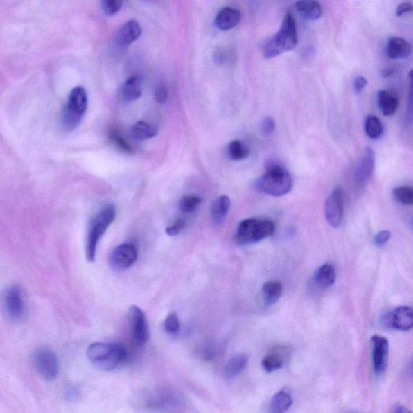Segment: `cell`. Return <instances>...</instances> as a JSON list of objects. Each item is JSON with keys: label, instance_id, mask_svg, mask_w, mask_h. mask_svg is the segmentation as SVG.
I'll list each match as a JSON object with an SVG mask.
<instances>
[{"label": "cell", "instance_id": "obj_1", "mask_svg": "<svg viewBox=\"0 0 413 413\" xmlns=\"http://www.w3.org/2000/svg\"><path fill=\"white\" fill-rule=\"evenodd\" d=\"M298 44L296 19L292 12H287L283 17L279 31L265 43L263 56L270 59L293 50Z\"/></svg>", "mask_w": 413, "mask_h": 413}, {"label": "cell", "instance_id": "obj_2", "mask_svg": "<svg viewBox=\"0 0 413 413\" xmlns=\"http://www.w3.org/2000/svg\"><path fill=\"white\" fill-rule=\"evenodd\" d=\"M88 360L95 367L105 371L115 370L125 362L128 352L120 344H92L87 350Z\"/></svg>", "mask_w": 413, "mask_h": 413}, {"label": "cell", "instance_id": "obj_3", "mask_svg": "<svg viewBox=\"0 0 413 413\" xmlns=\"http://www.w3.org/2000/svg\"><path fill=\"white\" fill-rule=\"evenodd\" d=\"M261 193L274 197H280L291 191L293 179L289 172L281 165L272 164L255 184Z\"/></svg>", "mask_w": 413, "mask_h": 413}, {"label": "cell", "instance_id": "obj_4", "mask_svg": "<svg viewBox=\"0 0 413 413\" xmlns=\"http://www.w3.org/2000/svg\"><path fill=\"white\" fill-rule=\"evenodd\" d=\"M116 216V206L111 204L103 208L91 221L86 240V257L88 262H94L98 244L102 236L114 221Z\"/></svg>", "mask_w": 413, "mask_h": 413}, {"label": "cell", "instance_id": "obj_5", "mask_svg": "<svg viewBox=\"0 0 413 413\" xmlns=\"http://www.w3.org/2000/svg\"><path fill=\"white\" fill-rule=\"evenodd\" d=\"M87 95L85 88H73L62 111V123L65 130L73 131L80 125L87 112Z\"/></svg>", "mask_w": 413, "mask_h": 413}, {"label": "cell", "instance_id": "obj_6", "mask_svg": "<svg viewBox=\"0 0 413 413\" xmlns=\"http://www.w3.org/2000/svg\"><path fill=\"white\" fill-rule=\"evenodd\" d=\"M272 221L250 218L240 222L236 232V239L239 243L252 244L270 238L274 233Z\"/></svg>", "mask_w": 413, "mask_h": 413}, {"label": "cell", "instance_id": "obj_7", "mask_svg": "<svg viewBox=\"0 0 413 413\" xmlns=\"http://www.w3.org/2000/svg\"><path fill=\"white\" fill-rule=\"evenodd\" d=\"M1 307L9 319L13 322L21 321L26 316V304L21 288L12 285L5 289L1 295Z\"/></svg>", "mask_w": 413, "mask_h": 413}, {"label": "cell", "instance_id": "obj_8", "mask_svg": "<svg viewBox=\"0 0 413 413\" xmlns=\"http://www.w3.org/2000/svg\"><path fill=\"white\" fill-rule=\"evenodd\" d=\"M33 361L36 370L45 380H55L58 374V361L56 353L51 349L38 348L33 353Z\"/></svg>", "mask_w": 413, "mask_h": 413}, {"label": "cell", "instance_id": "obj_9", "mask_svg": "<svg viewBox=\"0 0 413 413\" xmlns=\"http://www.w3.org/2000/svg\"><path fill=\"white\" fill-rule=\"evenodd\" d=\"M128 321L132 337L137 345L144 346L150 338L149 326L145 313L139 307L132 306L128 312Z\"/></svg>", "mask_w": 413, "mask_h": 413}, {"label": "cell", "instance_id": "obj_10", "mask_svg": "<svg viewBox=\"0 0 413 413\" xmlns=\"http://www.w3.org/2000/svg\"><path fill=\"white\" fill-rule=\"evenodd\" d=\"M371 346L373 370L377 376H380L387 367L389 342L385 337L375 335L371 337Z\"/></svg>", "mask_w": 413, "mask_h": 413}, {"label": "cell", "instance_id": "obj_11", "mask_svg": "<svg viewBox=\"0 0 413 413\" xmlns=\"http://www.w3.org/2000/svg\"><path fill=\"white\" fill-rule=\"evenodd\" d=\"M344 193L340 188L334 189L331 195L328 196L326 206H324V213L329 225L333 228H337L341 225L343 219Z\"/></svg>", "mask_w": 413, "mask_h": 413}, {"label": "cell", "instance_id": "obj_12", "mask_svg": "<svg viewBox=\"0 0 413 413\" xmlns=\"http://www.w3.org/2000/svg\"><path fill=\"white\" fill-rule=\"evenodd\" d=\"M383 322L388 328L409 331L413 326L412 309L407 306L398 307L392 313L386 315Z\"/></svg>", "mask_w": 413, "mask_h": 413}, {"label": "cell", "instance_id": "obj_13", "mask_svg": "<svg viewBox=\"0 0 413 413\" xmlns=\"http://www.w3.org/2000/svg\"><path fill=\"white\" fill-rule=\"evenodd\" d=\"M137 258V252L134 245L130 243L121 244L113 250L111 255V264L116 269H126L131 267Z\"/></svg>", "mask_w": 413, "mask_h": 413}, {"label": "cell", "instance_id": "obj_14", "mask_svg": "<svg viewBox=\"0 0 413 413\" xmlns=\"http://www.w3.org/2000/svg\"><path fill=\"white\" fill-rule=\"evenodd\" d=\"M375 154L370 147L366 149L362 159L357 166L356 180L360 188L365 186L371 179L375 170Z\"/></svg>", "mask_w": 413, "mask_h": 413}, {"label": "cell", "instance_id": "obj_15", "mask_svg": "<svg viewBox=\"0 0 413 413\" xmlns=\"http://www.w3.org/2000/svg\"><path fill=\"white\" fill-rule=\"evenodd\" d=\"M146 401L147 407L155 410H173L178 407L180 403L179 397L167 391L156 392Z\"/></svg>", "mask_w": 413, "mask_h": 413}, {"label": "cell", "instance_id": "obj_16", "mask_svg": "<svg viewBox=\"0 0 413 413\" xmlns=\"http://www.w3.org/2000/svg\"><path fill=\"white\" fill-rule=\"evenodd\" d=\"M290 352L286 347L274 349L263 358L262 367L267 373H273L281 369L288 360Z\"/></svg>", "mask_w": 413, "mask_h": 413}, {"label": "cell", "instance_id": "obj_17", "mask_svg": "<svg viewBox=\"0 0 413 413\" xmlns=\"http://www.w3.org/2000/svg\"><path fill=\"white\" fill-rule=\"evenodd\" d=\"M242 19V15L238 9L225 8L221 9L216 17L215 24L220 30L228 31L237 26Z\"/></svg>", "mask_w": 413, "mask_h": 413}, {"label": "cell", "instance_id": "obj_18", "mask_svg": "<svg viewBox=\"0 0 413 413\" xmlns=\"http://www.w3.org/2000/svg\"><path fill=\"white\" fill-rule=\"evenodd\" d=\"M141 34L140 24L135 21L127 22L122 26L116 35V42L121 46L131 45L139 39Z\"/></svg>", "mask_w": 413, "mask_h": 413}, {"label": "cell", "instance_id": "obj_19", "mask_svg": "<svg viewBox=\"0 0 413 413\" xmlns=\"http://www.w3.org/2000/svg\"><path fill=\"white\" fill-rule=\"evenodd\" d=\"M412 53L411 44L405 39L394 37L390 38L387 45V56L392 59L407 58Z\"/></svg>", "mask_w": 413, "mask_h": 413}, {"label": "cell", "instance_id": "obj_20", "mask_svg": "<svg viewBox=\"0 0 413 413\" xmlns=\"http://www.w3.org/2000/svg\"><path fill=\"white\" fill-rule=\"evenodd\" d=\"M378 103L383 114L386 116L395 114L400 105L399 98L395 93L387 90L378 92Z\"/></svg>", "mask_w": 413, "mask_h": 413}, {"label": "cell", "instance_id": "obj_21", "mask_svg": "<svg viewBox=\"0 0 413 413\" xmlns=\"http://www.w3.org/2000/svg\"><path fill=\"white\" fill-rule=\"evenodd\" d=\"M293 404L291 393L286 390L279 391L273 396L269 405V413H286Z\"/></svg>", "mask_w": 413, "mask_h": 413}, {"label": "cell", "instance_id": "obj_22", "mask_svg": "<svg viewBox=\"0 0 413 413\" xmlns=\"http://www.w3.org/2000/svg\"><path fill=\"white\" fill-rule=\"evenodd\" d=\"M231 205V200L227 195H220L213 201L211 206V216L215 224L222 223L227 216Z\"/></svg>", "mask_w": 413, "mask_h": 413}, {"label": "cell", "instance_id": "obj_23", "mask_svg": "<svg viewBox=\"0 0 413 413\" xmlns=\"http://www.w3.org/2000/svg\"><path fill=\"white\" fill-rule=\"evenodd\" d=\"M122 97L126 102L139 100L142 93V82L139 76H132L122 87Z\"/></svg>", "mask_w": 413, "mask_h": 413}, {"label": "cell", "instance_id": "obj_24", "mask_svg": "<svg viewBox=\"0 0 413 413\" xmlns=\"http://www.w3.org/2000/svg\"><path fill=\"white\" fill-rule=\"evenodd\" d=\"M248 362L249 358L245 355H238L231 358L225 367V377L228 378L237 377L245 371Z\"/></svg>", "mask_w": 413, "mask_h": 413}, {"label": "cell", "instance_id": "obj_25", "mask_svg": "<svg viewBox=\"0 0 413 413\" xmlns=\"http://www.w3.org/2000/svg\"><path fill=\"white\" fill-rule=\"evenodd\" d=\"M336 272L331 264H324L319 267L314 274V281L318 286L329 288L335 283Z\"/></svg>", "mask_w": 413, "mask_h": 413}, {"label": "cell", "instance_id": "obj_26", "mask_svg": "<svg viewBox=\"0 0 413 413\" xmlns=\"http://www.w3.org/2000/svg\"><path fill=\"white\" fill-rule=\"evenodd\" d=\"M283 285L279 281H268L262 289L263 301L267 306H274L282 296Z\"/></svg>", "mask_w": 413, "mask_h": 413}, {"label": "cell", "instance_id": "obj_27", "mask_svg": "<svg viewBox=\"0 0 413 413\" xmlns=\"http://www.w3.org/2000/svg\"><path fill=\"white\" fill-rule=\"evenodd\" d=\"M296 8L302 17L315 21L322 17V8L317 1H298Z\"/></svg>", "mask_w": 413, "mask_h": 413}, {"label": "cell", "instance_id": "obj_28", "mask_svg": "<svg viewBox=\"0 0 413 413\" xmlns=\"http://www.w3.org/2000/svg\"><path fill=\"white\" fill-rule=\"evenodd\" d=\"M131 135L136 140L145 141L152 139L157 134V129L155 125L145 121H139L132 127Z\"/></svg>", "mask_w": 413, "mask_h": 413}, {"label": "cell", "instance_id": "obj_29", "mask_svg": "<svg viewBox=\"0 0 413 413\" xmlns=\"http://www.w3.org/2000/svg\"><path fill=\"white\" fill-rule=\"evenodd\" d=\"M228 154L231 159L234 161H243L247 159L249 156L250 150L249 147L243 141L234 140L230 142L228 147Z\"/></svg>", "mask_w": 413, "mask_h": 413}, {"label": "cell", "instance_id": "obj_30", "mask_svg": "<svg viewBox=\"0 0 413 413\" xmlns=\"http://www.w3.org/2000/svg\"><path fill=\"white\" fill-rule=\"evenodd\" d=\"M365 131L371 139H380L383 132L382 122L376 116H368L365 121Z\"/></svg>", "mask_w": 413, "mask_h": 413}, {"label": "cell", "instance_id": "obj_31", "mask_svg": "<svg viewBox=\"0 0 413 413\" xmlns=\"http://www.w3.org/2000/svg\"><path fill=\"white\" fill-rule=\"evenodd\" d=\"M393 195L403 205H412L413 203V190L410 186H402L395 188Z\"/></svg>", "mask_w": 413, "mask_h": 413}, {"label": "cell", "instance_id": "obj_32", "mask_svg": "<svg viewBox=\"0 0 413 413\" xmlns=\"http://www.w3.org/2000/svg\"><path fill=\"white\" fill-rule=\"evenodd\" d=\"M202 202V200L198 196L188 195L184 196L179 202V208L184 213H193L198 206Z\"/></svg>", "mask_w": 413, "mask_h": 413}, {"label": "cell", "instance_id": "obj_33", "mask_svg": "<svg viewBox=\"0 0 413 413\" xmlns=\"http://www.w3.org/2000/svg\"><path fill=\"white\" fill-rule=\"evenodd\" d=\"M165 331L170 336H176L180 331V322L178 315L170 313L164 322Z\"/></svg>", "mask_w": 413, "mask_h": 413}, {"label": "cell", "instance_id": "obj_34", "mask_svg": "<svg viewBox=\"0 0 413 413\" xmlns=\"http://www.w3.org/2000/svg\"><path fill=\"white\" fill-rule=\"evenodd\" d=\"M110 139L113 144L118 147L121 150L124 151L125 153H134V149H132L131 145L119 134V132L112 131L110 134Z\"/></svg>", "mask_w": 413, "mask_h": 413}, {"label": "cell", "instance_id": "obj_35", "mask_svg": "<svg viewBox=\"0 0 413 413\" xmlns=\"http://www.w3.org/2000/svg\"><path fill=\"white\" fill-rule=\"evenodd\" d=\"M103 12L107 16H112L120 11L123 6V2L121 0H103L101 2Z\"/></svg>", "mask_w": 413, "mask_h": 413}, {"label": "cell", "instance_id": "obj_36", "mask_svg": "<svg viewBox=\"0 0 413 413\" xmlns=\"http://www.w3.org/2000/svg\"><path fill=\"white\" fill-rule=\"evenodd\" d=\"M168 87L165 82H160L155 89V100L157 103H164L168 99Z\"/></svg>", "mask_w": 413, "mask_h": 413}, {"label": "cell", "instance_id": "obj_37", "mask_svg": "<svg viewBox=\"0 0 413 413\" xmlns=\"http://www.w3.org/2000/svg\"><path fill=\"white\" fill-rule=\"evenodd\" d=\"M276 128L275 121L272 117H265L261 125V131L264 137L272 135Z\"/></svg>", "mask_w": 413, "mask_h": 413}, {"label": "cell", "instance_id": "obj_38", "mask_svg": "<svg viewBox=\"0 0 413 413\" xmlns=\"http://www.w3.org/2000/svg\"><path fill=\"white\" fill-rule=\"evenodd\" d=\"M184 226L185 221L183 219L179 218L175 220L173 224L166 228V232L169 236L173 237V236L178 235L184 229Z\"/></svg>", "mask_w": 413, "mask_h": 413}, {"label": "cell", "instance_id": "obj_39", "mask_svg": "<svg viewBox=\"0 0 413 413\" xmlns=\"http://www.w3.org/2000/svg\"><path fill=\"white\" fill-rule=\"evenodd\" d=\"M391 236L392 234L389 231H380V232L376 234L375 238H374V243H375L377 247H383V245H385L388 243V240L391 238Z\"/></svg>", "mask_w": 413, "mask_h": 413}, {"label": "cell", "instance_id": "obj_40", "mask_svg": "<svg viewBox=\"0 0 413 413\" xmlns=\"http://www.w3.org/2000/svg\"><path fill=\"white\" fill-rule=\"evenodd\" d=\"M412 4L410 2H404L398 5L396 9V16L401 17L404 15L412 12Z\"/></svg>", "mask_w": 413, "mask_h": 413}, {"label": "cell", "instance_id": "obj_41", "mask_svg": "<svg viewBox=\"0 0 413 413\" xmlns=\"http://www.w3.org/2000/svg\"><path fill=\"white\" fill-rule=\"evenodd\" d=\"M367 86V78L364 76H358L355 78V82H353V90H355L356 93H361L365 89Z\"/></svg>", "mask_w": 413, "mask_h": 413}, {"label": "cell", "instance_id": "obj_42", "mask_svg": "<svg viewBox=\"0 0 413 413\" xmlns=\"http://www.w3.org/2000/svg\"><path fill=\"white\" fill-rule=\"evenodd\" d=\"M393 413H412V412L406 409L404 406H398Z\"/></svg>", "mask_w": 413, "mask_h": 413}, {"label": "cell", "instance_id": "obj_43", "mask_svg": "<svg viewBox=\"0 0 413 413\" xmlns=\"http://www.w3.org/2000/svg\"><path fill=\"white\" fill-rule=\"evenodd\" d=\"M67 395L70 396V398H73L77 396V391L73 389V388H70V390L67 392Z\"/></svg>", "mask_w": 413, "mask_h": 413}]
</instances>
